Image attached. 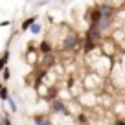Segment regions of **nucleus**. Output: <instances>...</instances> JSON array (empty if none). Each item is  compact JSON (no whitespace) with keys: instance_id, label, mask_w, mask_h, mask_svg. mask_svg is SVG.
<instances>
[{"instance_id":"nucleus-1","label":"nucleus","mask_w":125,"mask_h":125,"mask_svg":"<svg viewBox=\"0 0 125 125\" xmlns=\"http://www.w3.org/2000/svg\"><path fill=\"white\" fill-rule=\"evenodd\" d=\"M24 57H26V62L31 64V66L39 64L41 53H39V50H37L35 42H28V48H26V52H24Z\"/></svg>"},{"instance_id":"nucleus-2","label":"nucleus","mask_w":125,"mask_h":125,"mask_svg":"<svg viewBox=\"0 0 125 125\" xmlns=\"http://www.w3.org/2000/svg\"><path fill=\"white\" fill-rule=\"evenodd\" d=\"M77 44H81V42H79L77 33H74V31H68L66 37L61 41V50L70 52V50H74V48H77Z\"/></svg>"},{"instance_id":"nucleus-3","label":"nucleus","mask_w":125,"mask_h":125,"mask_svg":"<svg viewBox=\"0 0 125 125\" xmlns=\"http://www.w3.org/2000/svg\"><path fill=\"white\" fill-rule=\"evenodd\" d=\"M50 110L53 114H64V116H68V105L62 99H53V101H50Z\"/></svg>"},{"instance_id":"nucleus-4","label":"nucleus","mask_w":125,"mask_h":125,"mask_svg":"<svg viewBox=\"0 0 125 125\" xmlns=\"http://www.w3.org/2000/svg\"><path fill=\"white\" fill-rule=\"evenodd\" d=\"M37 50H39L41 55H48V53H53V44H52L50 39H42L39 44H37Z\"/></svg>"},{"instance_id":"nucleus-5","label":"nucleus","mask_w":125,"mask_h":125,"mask_svg":"<svg viewBox=\"0 0 125 125\" xmlns=\"http://www.w3.org/2000/svg\"><path fill=\"white\" fill-rule=\"evenodd\" d=\"M85 37H88V39H92V41H96V42H98V41L101 39V31H99L98 24H90V28H88V31H86Z\"/></svg>"},{"instance_id":"nucleus-6","label":"nucleus","mask_w":125,"mask_h":125,"mask_svg":"<svg viewBox=\"0 0 125 125\" xmlns=\"http://www.w3.org/2000/svg\"><path fill=\"white\" fill-rule=\"evenodd\" d=\"M99 20H101V11H99V8L96 6V8H92L88 11V22L90 24H98Z\"/></svg>"},{"instance_id":"nucleus-7","label":"nucleus","mask_w":125,"mask_h":125,"mask_svg":"<svg viewBox=\"0 0 125 125\" xmlns=\"http://www.w3.org/2000/svg\"><path fill=\"white\" fill-rule=\"evenodd\" d=\"M31 120H33V123H35V125H53V123H52V120L46 116V114H35Z\"/></svg>"},{"instance_id":"nucleus-8","label":"nucleus","mask_w":125,"mask_h":125,"mask_svg":"<svg viewBox=\"0 0 125 125\" xmlns=\"http://www.w3.org/2000/svg\"><path fill=\"white\" fill-rule=\"evenodd\" d=\"M96 48H98V42L88 39V37H85V41H83V52H85V53H90V52L96 50Z\"/></svg>"},{"instance_id":"nucleus-9","label":"nucleus","mask_w":125,"mask_h":125,"mask_svg":"<svg viewBox=\"0 0 125 125\" xmlns=\"http://www.w3.org/2000/svg\"><path fill=\"white\" fill-rule=\"evenodd\" d=\"M8 62H9V48H6L2 52V55H0V72L8 66Z\"/></svg>"},{"instance_id":"nucleus-10","label":"nucleus","mask_w":125,"mask_h":125,"mask_svg":"<svg viewBox=\"0 0 125 125\" xmlns=\"http://www.w3.org/2000/svg\"><path fill=\"white\" fill-rule=\"evenodd\" d=\"M37 22V17H30V19H26L22 24H20V31H28L31 28V24H35Z\"/></svg>"},{"instance_id":"nucleus-11","label":"nucleus","mask_w":125,"mask_h":125,"mask_svg":"<svg viewBox=\"0 0 125 125\" xmlns=\"http://www.w3.org/2000/svg\"><path fill=\"white\" fill-rule=\"evenodd\" d=\"M8 98H9V88L4 83H0V99H2V101H8Z\"/></svg>"},{"instance_id":"nucleus-12","label":"nucleus","mask_w":125,"mask_h":125,"mask_svg":"<svg viewBox=\"0 0 125 125\" xmlns=\"http://www.w3.org/2000/svg\"><path fill=\"white\" fill-rule=\"evenodd\" d=\"M75 118H77V123L79 125H86V123H88V116H86L85 112H79Z\"/></svg>"},{"instance_id":"nucleus-13","label":"nucleus","mask_w":125,"mask_h":125,"mask_svg":"<svg viewBox=\"0 0 125 125\" xmlns=\"http://www.w3.org/2000/svg\"><path fill=\"white\" fill-rule=\"evenodd\" d=\"M2 79H4V83L11 79V70H9V66H6L4 70H2Z\"/></svg>"},{"instance_id":"nucleus-14","label":"nucleus","mask_w":125,"mask_h":125,"mask_svg":"<svg viewBox=\"0 0 125 125\" xmlns=\"http://www.w3.org/2000/svg\"><path fill=\"white\" fill-rule=\"evenodd\" d=\"M30 31H31V33H33V35H39V33H41V31H42V30H41V24H31V28H30Z\"/></svg>"},{"instance_id":"nucleus-15","label":"nucleus","mask_w":125,"mask_h":125,"mask_svg":"<svg viewBox=\"0 0 125 125\" xmlns=\"http://www.w3.org/2000/svg\"><path fill=\"white\" fill-rule=\"evenodd\" d=\"M8 101H9V109H11V112H17V103L13 101V98H11V96L8 98Z\"/></svg>"},{"instance_id":"nucleus-16","label":"nucleus","mask_w":125,"mask_h":125,"mask_svg":"<svg viewBox=\"0 0 125 125\" xmlns=\"http://www.w3.org/2000/svg\"><path fill=\"white\" fill-rule=\"evenodd\" d=\"M0 125H13V123H11V120H9V118L6 116V118H2V121H0Z\"/></svg>"},{"instance_id":"nucleus-17","label":"nucleus","mask_w":125,"mask_h":125,"mask_svg":"<svg viewBox=\"0 0 125 125\" xmlns=\"http://www.w3.org/2000/svg\"><path fill=\"white\" fill-rule=\"evenodd\" d=\"M112 125H125V120H121V118H118V120H114Z\"/></svg>"},{"instance_id":"nucleus-18","label":"nucleus","mask_w":125,"mask_h":125,"mask_svg":"<svg viewBox=\"0 0 125 125\" xmlns=\"http://www.w3.org/2000/svg\"><path fill=\"white\" fill-rule=\"evenodd\" d=\"M0 26H2V28H6V26H9V20H2V22H0Z\"/></svg>"},{"instance_id":"nucleus-19","label":"nucleus","mask_w":125,"mask_h":125,"mask_svg":"<svg viewBox=\"0 0 125 125\" xmlns=\"http://www.w3.org/2000/svg\"><path fill=\"white\" fill-rule=\"evenodd\" d=\"M86 125H90V123H86Z\"/></svg>"}]
</instances>
